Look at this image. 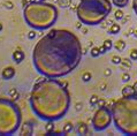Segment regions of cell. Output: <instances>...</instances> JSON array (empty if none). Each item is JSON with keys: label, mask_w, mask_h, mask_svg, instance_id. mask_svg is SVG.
<instances>
[{"label": "cell", "mask_w": 137, "mask_h": 136, "mask_svg": "<svg viewBox=\"0 0 137 136\" xmlns=\"http://www.w3.org/2000/svg\"><path fill=\"white\" fill-rule=\"evenodd\" d=\"M112 4L114 6H116L118 8H123L126 6H128L129 0H112Z\"/></svg>", "instance_id": "8fae6325"}, {"label": "cell", "mask_w": 137, "mask_h": 136, "mask_svg": "<svg viewBox=\"0 0 137 136\" xmlns=\"http://www.w3.org/2000/svg\"><path fill=\"white\" fill-rule=\"evenodd\" d=\"M82 80H83L84 82H88V81H90V80H91V73H89V72L84 73V74L82 75Z\"/></svg>", "instance_id": "603a6c76"}, {"label": "cell", "mask_w": 137, "mask_h": 136, "mask_svg": "<svg viewBox=\"0 0 137 136\" xmlns=\"http://www.w3.org/2000/svg\"><path fill=\"white\" fill-rule=\"evenodd\" d=\"M73 128H74V127H73V123H71V122H67L66 125L63 126V133H65V134H68V133H70L71 130H73Z\"/></svg>", "instance_id": "e0dca14e"}, {"label": "cell", "mask_w": 137, "mask_h": 136, "mask_svg": "<svg viewBox=\"0 0 137 136\" xmlns=\"http://www.w3.org/2000/svg\"><path fill=\"white\" fill-rule=\"evenodd\" d=\"M134 92V89L131 85H124L122 89V96H130V95H133Z\"/></svg>", "instance_id": "5bb4252c"}, {"label": "cell", "mask_w": 137, "mask_h": 136, "mask_svg": "<svg viewBox=\"0 0 137 136\" xmlns=\"http://www.w3.org/2000/svg\"><path fill=\"white\" fill-rule=\"evenodd\" d=\"M1 76H2V79L6 80V81L12 80L15 76V69H14V67L8 66V67L4 68V70H2V73H1Z\"/></svg>", "instance_id": "ba28073f"}, {"label": "cell", "mask_w": 137, "mask_h": 136, "mask_svg": "<svg viewBox=\"0 0 137 136\" xmlns=\"http://www.w3.org/2000/svg\"><path fill=\"white\" fill-rule=\"evenodd\" d=\"M21 110L13 100L0 98V135H12L21 126Z\"/></svg>", "instance_id": "8992f818"}, {"label": "cell", "mask_w": 137, "mask_h": 136, "mask_svg": "<svg viewBox=\"0 0 137 136\" xmlns=\"http://www.w3.org/2000/svg\"><path fill=\"white\" fill-rule=\"evenodd\" d=\"M97 104L99 105V107H102V106H105V100H104V99H99Z\"/></svg>", "instance_id": "f546056e"}, {"label": "cell", "mask_w": 137, "mask_h": 136, "mask_svg": "<svg viewBox=\"0 0 137 136\" xmlns=\"http://www.w3.org/2000/svg\"><path fill=\"white\" fill-rule=\"evenodd\" d=\"M1 30H2V24L0 23V31H1Z\"/></svg>", "instance_id": "d590c367"}, {"label": "cell", "mask_w": 137, "mask_h": 136, "mask_svg": "<svg viewBox=\"0 0 137 136\" xmlns=\"http://www.w3.org/2000/svg\"><path fill=\"white\" fill-rule=\"evenodd\" d=\"M133 89H134V92L137 93V81L135 83H134V85H133Z\"/></svg>", "instance_id": "1f68e13d"}, {"label": "cell", "mask_w": 137, "mask_h": 136, "mask_svg": "<svg viewBox=\"0 0 137 136\" xmlns=\"http://www.w3.org/2000/svg\"><path fill=\"white\" fill-rule=\"evenodd\" d=\"M122 17H123V12L121 11V9H118V11L115 12V18L116 20H121Z\"/></svg>", "instance_id": "d4e9b609"}, {"label": "cell", "mask_w": 137, "mask_h": 136, "mask_svg": "<svg viewBox=\"0 0 137 136\" xmlns=\"http://www.w3.org/2000/svg\"><path fill=\"white\" fill-rule=\"evenodd\" d=\"M30 105L39 119L55 121L69 110L70 95L59 81L52 77L40 79L32 88Z\"/></svg>", "instance_id": "7a4b0ae2"}, {"label": "cell", "mask_w": 137, "mask_h": 136, "mask_svg": "<svg viewBox=\"0 0 137 136\" xmlns=\"http://www.w3.org/2000/svg\"><path fill=\"white\" fill-rule=\"evenodd\" d=\"M112 121H113V118H112L111 108L106 107V106L99 107L95 112L93 117H92V126H93L95 130H97V132L106 129L111 125Z\"/></svg>", "instance_id": "52a82bcc"}, {"label": "cell", "mask_w": 137, "mask_h": 136, "mask_svg": "<svg viewBox=\"0 0 137 136\" xmlns=\"http://www.w3.org/2000/svg\"><path fill=\"white\" fill-rule=\"evenodd\" d=\"M105 74H106V75H108V74H111V70H109V69H106Z\"/></svg>", "instance_id": "d6a6232c"}, {"label": "cell", "mask_w": 137, "mask_h": 136, "mask_svg": "<svg viewBox=\"0 0 137 136\" xmlns=\"http://www.w3.org/2000/svg\"><path fill=\"white\" fill-rule=\"evenodd\" d=\"M77 133L80 135H85L88 133V126L85 125L84 122H80L77 126Z\"/></svg>", "instance_id": "4fadbf2b"}, {"label": "cell", "mask_w": 137, "mask_h": 136, "mask_svg": "<svg viewBox=\"0 0 137 136\" xmlns=\"http://www.w3.org/2000/svg\"><path fill=\"white\" fill-rule=\"evenodd\" d=\"M23 15L28 25L36 30H44L55 23L58 18V9L54 5L38 0L27 5Z\"/></svg>", "instance_id": "277c9868"}, {"label": "cell", "mask_w": 137, "mask_h": 136, "mask_svg": "<svg viewBox=\"0 0 137 136\" xmlns=\"http://www.w3.org/2000/svg\"><path fill=\"white\" fill-rule=\"evenodd\" d=\"M45 130H46V134H49V135H51L54 132V123H53V121H49L46 123Z\"/></svg>", "instance_id": "2e32d148"}, {"label": "cell", "mask_w": 137, "mask_h": 136, "mask_svg": "<svg viewBox=\"0 0 137 136\" xmlns=\"http://www.w3.org/2000/svg\"><path fill=\"white\" fill-rule=\"evenodd\" d=\"M121 64L122 65H124L126 67H128V68H130L131 67V62H130L128 59H122V61H121Z\"/></svg>", "instance_id": "484cf974"}, {"label": "cell", "mask_w": 137, "mask_h": 136, "mask_svg": "<svg viewBox=\"0 0 137 136\" xmlns=\"http://www.w3.org/2000/svg\"><path fill=\"white\" fill-rule=\"evenodd\" d=\"M133 8L137 15V0H133Z\"/></svg>", "instance_id": "f1b7e54d"}, {"label": "cell", "mask_w": 137, "mask_h": 136, "mask_svg": "<svg viewBox=\"0 0 137 136\" xmlns=\"http://www.w3.org/2000/svg\"><path fill=\"white\" fill-rule=\"evenodd\" d=\"M121 61H122V58H120L119 55H114L112 57V62L115 65H120L121 64Z\"/></svg>", "instance_id": "cb8c5ba5"}, {"label": "cell", "mask_w": 137, "mask_h": 136, "mask_svg": "<svg viewBox=\"0 0 137 136\" xmlns=\"http://www.w3.org/2000/svg\"><path fill=\"white\" fill-rule=\"evenodd\" d=\"M120 30H121V27H120V24H118V23H112L111 27L108 28V32L109 34H112V35L119 34Z\"/></svg>", "instance_id": "7c38bea8"}, {"label": "cell", "mask_w": 137, "mask_h": 136, "mask_svg": "<svg viewBox=\"0 0 137 136\" xmlns=\"http://www.w3.org/2000/svg\"><path fill=\"white\" fill-rule=\"evenodd\" d=\"M28 37H29V39H34V38L36 37V32L34 31V30H32V31H30L28 34Z\"/></svg>", "instance_id": "83f0119b"}, {"label": "cell", "mask_w": 137, "mask_h": 136, "mask_svg": "<svg viewBox=\"0 0 137 136\" xmlns=\"http://www.w3.org/2000/svg\"><path fill=\"white\" fill-rule=\"evenodd\" d=\"M36 1H38V0H29V2H36Z\"/></svg>", "instance_id": "e575fe53"}, {"label": "cell", "mask_w": 137, "mask_h": 136, "mask_svg": "<svg viewBox=\"0 0 137 136\" xmlns=\"http://www.w3.org/2000/svg\"><path fill=\"white\" fill-rule=\"evenodd\" d=\"M98 100H99V98L97 95H92L91 98H90V104H91V106H95V105L98 103Z\"/></svg>", "instance_id": "ffe728a7"}, {"label": "cell", "mask_w": 137, "mask_h": 136, "mask_svg": "<svg viewBox=\"0 0 137 136\" xmlns=\"http://www.w3.org/2000/svg\"><path fill=\"white\" fill-rule=\"evenodd\" d=\"M111 112L119 132L124 135H137V93L115 100Z\"/></svg>", "instance_id": "3957f363"}, {"label": "cell", "mask_w": 137, "mask_h": 136, "mask_svg": "<svg viewBox=\"0 0 137 136\" xmlns=\"http://www.w3.org/2000/svg\"><path fill=\"white\" fill-rule=\"evenodd\" d=\"M39 1H46V0H39Z\"/></svg>", "instance_id": "74e56055"}, {"label": "cell", "mask_w": 137, "mask_h": 136, "mask_svg": "<svg viewBox=\"0 0 137 136\" xmlns=\"http://www.w3.org/2000/svg\"><path fill=\"white\" fill-rule=\"evenodd\" d=\"M20 134H21V135H31L32 134V126H30L29 122H25L24 126H22Z\"/></svg>", "instance_id": "30bf717a"}, {"label": "cell", "mask_w": 137, "mask_h": 136, "mask_svg": "<svg viewBox=\"0 0 137 136\" xmlns=\"http://www.w3.org/2000/svg\"><path fill=\"white\" fill-rule=\"evenodd\" d=\"M83 50L78 37L68 29H52L36 43L32 61L45 77L68 75L81 62Z\"/></svg>", "instance_id": "6da1fadb"}, {"label": "cell", "mask_w": 137, "mask_h": 136, "mask_svg": "<svg viewBox=\"0 0 137 136\" xmlns=\"http://www.w3.org/2000/svg\"><path fill=\"white\" fill-rule=\"evenodd\" d=\"M112 12L109 0H81L76 8L78 21L85 25L100 24Z\"/></svg>", "instance_id": "5b68a950"}, {"label": "cell", "mask_w": 137, "mask_h": 136, "mask_svg": "<svg viewBox=\"0 0 137 136\" xmlns=\"http://www.w3.org/2000/svg\"><path fill=\"white\" fill-rule=\"evenodd\" d=\"M9 96H11L13 99H17V98H18L17 90H16V89H12L11 91H9Z\"/></svg>", "instance_id": "7402d4cb"}, {"label": "cell", "mask_w": 137, "mask_h": 136, "mask_svg": "<svg viewBox=\"0 0 137 136\" xmlns=\"http://www.w3.org/2000/svg\"><path fill=\"white\" fill-rule=\"evenodd\" d=\"M99 51H100V54H103V53H106V49H105V46H104V45H102V46L99 47Z\"/></svg>", "instance_id": "4dcf8cb0"}, {"label": "cell", "mask_w": 137, "mask_h": 136, "mask_svg": "<svg viewBox=\"0 0 137 136\" xmlns=\"http://www.w3.org/2000/svg\"><path fill=\"white\" fill-rule=\"evenodd\" d=\"M13 59H14V61L16 62V64H21L22 61H23V59H24V52L22 50H16L13 53Z\"/></svg>", "instance_id": "9c48e42d"}, {"label": "cell", "mask_w": 137, "mask_h": 136, "mask_svg": "<svg viewBox=\"0 0 137 136\" xmlns=\"http://www.w3.org/2000/svg\"><path fill=\"white\" fill-rule=\"evenodd\" d=\"M103 45L105 46V49H106L107 51H108V50H111V49H112V46H113L112 40H111V39H106L105 42H104V44H103Z\"/></svg>", "instance_id": "44dd1931"}, {"label": "cell", "mask_w": 137, "mask_h": 136, "mask_svg": "<svg viewBox=\"0 0 137 136\" xmlns=\"http://www.w3.org/2000/svg\"><path fill=\"white\" fill-rule=\"evenodd\" d=\"M129 58L131 60H137V49H131L129 52Z\"/></svg>", "instance_id": "d6986e66"}, {"label": "cell", "mask_w": 137, "mask_h": 136, "mask_svg": "<svg viewBox=\"0 0 137 136\" xmlns=\"http://www.w3.org/2000/svg\"><path fill=\"white\" fill-rule=\"evenodd\" d=\"M135 37H136V38H137V30H136V31H135Z\"/></svg>", "instance_id": "8d00e7d4"}, {"label": "cell", "mask_w": 137, "mask_h": 136, "mask_svg": "<svg viewBox=\"0 0 137 136\" xmlns=\"http://www.w3.org/2000/svg\"><path fill=\"white\" fill-rule=\"evenodd\" d=\"M114 47H115V49L119 51V52H121V51H123L124 49H126V43H124L122 39H120V40H118V42L115 43Z\"/></svg>", "instance_id": "9a60e30c"}, {"label": "cell", "mask_w": 137, "mask_h": 136, "mask_svg": "<svg viewBox=\"0 0 137 136\" xmlns=\"http://www.w3.org/2000/svg\"><path fill=\"white\" fill-rule=\"evenodd\" d=\"M76 106H77V107H76V110H80V108H81V107H80V106H81V104H77Z\"/></svg>", "instance_id": "836d02e7"}, {"label": "cell", "mask_w": 137, "mask_h": 136, "mask_svg": "<svg viewBox=\"0 0 137 136\" xmlns=\"http://www.w3.org/2000/svg\"><path fill=\"white\" fill-rule=\"evenodd\" d=\"M130 80V75L128 74V73H123V75H122V81L123 82H128Z\"/></svg>", "instance_id": "4316f807"}, {"label": "cell", "mask_w": 137, "mask_h": 136, "mask_svg": "<svg viewBox=\"0 0 137 136\" xmlns=\"http://www.w3.org/2000/svg\"><path fill=\"white\" fill-rule=\"evenodd\" d=\"M90 53H91V57L93 58H97L100 55V51H99V47H92L91 51H90Z\"/></svg>", "instance_id": "ac0fdd59"}]
</instances>
